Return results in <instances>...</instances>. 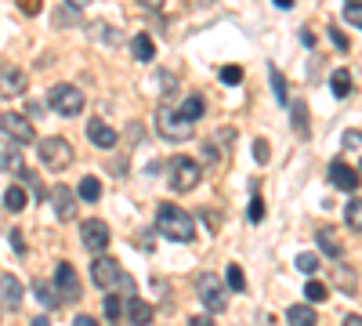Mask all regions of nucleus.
Masks as SVG:
<instances>
[{
  "label": "nucleus",
  "mask_w": 362,
  "mask_h": 326,
  "mask_svg": "<svg viewBox=\"0 0 362 326\" xmlns=\"http://www.w3.org/2000/svg\"><path fill=\"white\" fill-rule=\"evenodd\" d=\"M156 228H160V236H167L170 243H192L196 239V221L178 203H160V210H156Z\"/></svg>",
  "instance_id": "1"
},
{
  "label": "nucleus",
  "mask_w": 362,
  "mask_h": 326,
  "mask_svg": "<svg viewBox=\"0 0 362 326\" xmlns=\"http://www.w3.org/2000/svg\"><path fill=\"white\" fill-rule=\"evenodd\" d=\"M91 280L98 283L102 290H123L131 298L134 293V280L127 272H123V265L116 257H105V254H94V261H91Z\"/></svg>",
  "instance_id": "2"
},
{
  "label": "nucleus",
  "mask_w": 362,
  "mask_h": 326,
  "mask_svg": "<svg viewBox=\"0 0 362 326\" xmlns=\"http://www.w3.org/2000/svg\"><path fill=\"white\" fill-rule=\"evenodd\" d=\"M73 141H66V138H58V135H51V138H44L40 145H37V160H40V167H47V171H66L69 163H73Z\"/></svg>",
  "instance_id": "3"
},
{
  "label": "nucleus",
  "mask_w": 362,
  "mask_h": 326,
  "mask_svg": "<svg viewBox=\"0 0 362 326\" xmlns=\"http://www.w3.org/2000/svg\"><path fill=\"white\" fill-rule=\"evenodd\" d=\"M47 105H51L58 117L73 120V117H80V112H84V91L73 87V84H55L51 91H47Z\"/></svg>",
  "instance_id": "4"
},
{
  "label": "nucleus",
  "mask_w": 362,
  "mask_h": 326,
  "mask_svg": "<svg viewBox=\"0 0 362 326\" xmlns=\"http://www.w3.org/2000/svg\"><path fill=\"white\" fill-rule=\"evenodd\" d=\"M196 293H199V301L207 304V312H225L228 308V283L217 280V272H199Z\"/></svg>",
  "instance_id": "5"
},
{
  "label": "nucleus",
  "mask_w": 362,
  "mask_h": 326,
  "mask_svg": "<svg viewBox=\"0 0 362 326\" xmlns=\"http://www.w3.org/2000/svg\"><path fill=\"white\" fill-rule=\"evenodd\" d=\"M199 178H203V167L196 160L174 156V163H170V189H174V192H192L199 185Z\"/></svg>",
  "instance_id": "6"
},
{
  "label": "nucleus",
  "mask_w": 362,
  "mask_h": 326,
  "mask_svg": "<svg viewBox=\"0 0 362 326\" xmlns=\"http://www.w3.org/2000/svg\"><path fill=\"white\" fill-rule=\"evenodd\" d=\"M109 239H113V232H109V225H105L102 218H87V221L80 225V243H84V250L105 254Z\"/></svg>",
  "instance_id": "7"
},
{
  "label": "nucleus",
  "mask_w": 362,
  "mask_h": 326,
  "mask_svg": "<svg viewBox=\"0 0 362 326\" xmlns=\"http://www.w3.org/2000/svg\"><path fill=\"white\" fill-rule=\"evenodd\" d=\"M0 130L19 145L37 141V130H33V123H29V117H22V112H4V117H0Z\"/></svg>",
  "instance_id": "8"
},
{
  "label": "nucleus",
  "mask_w": 362,
  "mask_h": 326,
  "mask_svg": "<svg viewBox=\"0 0 362 326\" xmlns=\"http://www.w3.org/2000/svg\"><path fill=\"white\" fill-rule=\"evenodd\" d=\"M156 127H160V135L167 141H185L188 135H192V123L181 120L178 112H170V109H160L156 112Z\"/></svg>",
  "instance_id": "9"
},
{
  "label": "nucleus",
  "mask_w": 362,
  "mask_h": 326,
  "mask_svg": "<svg viewBox=\"0 0 362 326\" xmlns=\"http://www.w3.org/2000/svg\"><path fill=\"white\" fill-rule=\"evenodd\" d=\"M55 286H58V298L62 301H80V280H76V268L69 261H62L55 268Z\"/></svg>",
  "instance_id": "10"
},
{
  "label": "nucleus",
  "mask_w": 362,
  "mask_h": 326,
  "mask_svg": "<svg viewBox=\"0 0 362 326\" xmlns=\"http://www.w3.org/2000/svg\"><path fill=\"white\" fill-rule=\"evenodd\" d=\"M47 200H51L58 221H73V214H76V200H73V189H69V185H55L51 192H47Z\"/></svg>",
  "instance_id": "11"
},
{
  "label": "nucleus",
  "mask_w": 362,
  "mask_h": 326,
  "mask_svg": "<svg viewBox=\"0 0 362 326\" xmlns=\"http://www.w3.org/2000/svg\"><path fill=\"white\" fill-rule=\"evenodd\" d=\"M329 185L341 189V192H355L359 189V171L348 167L344 160H334L329 163Z\"/></svg>",
  "instance_id": "12"
},
{
  "label": "nucleus",
  "mask_w": 362,
  "mask_h": 326,
  "mask_svg": "<svg viewBox=\"0 0 362 326\" xmlns=\"http://www.w3.org/2000/svg\"><path fill=\"white\" fill-rule=\"evenodd\" d=\"M26 94V73L8 65V69H0V98H19Z\"/></svg>",
  "instance_id": "13"
},
{
  "label": "nucleus",
  "mask_w": 362,
  "mask_h": 326,
  "mask_svg": "<svg viewBox=\"0 0 362 326\" xmlns=\"http://www.w3.org/2000/svg\"><path fill=\"white\" fill-rule=\"evenodd\" d=\"M87 138H91V145H98V149H113V145L120 141L116 127H109L105 120H91L87 123Z\"/></svg>",
  "instance_id": "14"
},
{
  "label": "nucleus",
  "mask_w": 362,
  "mask_h": 326,
  "mask_svg": "<svg viewBox=\"0 0 362 326\" xmlns=\"http://www.w3.org/2000/svg\"><path fill=\"white\" fill-rule=\"evenodd\" d=\"M0 171H8V174H19V171H22V153H19V141L0 138Z\"/></svg>",
  "instance_id": "15"
},
{
  "label": "nucleus",
  "mask_w": 362,
  "mask_h": 326,
  "mask_svg": "<svg viewBox=\"0 0 362 326\" xmlns=\"http://www.w3.org/2000/svg\"><path fill=\"white\" fill-rule=\"evenodd\" d=\"M123 312H127V323L131 326H149L152 323V304L149 301H141V298H127V304H123Z\"/></svg>",
  "instance_id": "16"
},
{
  "label": "nucleus",
  "mask_w": 362,
  "mask_h": 326,
  "mask_svg": "<svg viewBox=\"0 0 362 326\" xmlns=\"http://www.w3.org/2000/svg\"><path fill=\"white\" fill-rule=\"evenodd\" d=\"M0 304L11 308V312L22 304V283L15 275H0Z\"/></svg>",
  "instance_id": "17"
},
{
  "label": "nucleus",
  "mask_w": 362,
  "mask_h": 326,
  "mask_svg": "<svg viewBox=\"0 0 362 326\" xmlns=\"http://www.w3.org/2000/svg\"><path fill=\"white\" fill-rule=\"evenodd\" d=\"M316 243H319V250H323L326 257H334V261L344 254V243H341V236L334 232V228H326V225H323L319 232H316Z\"/></svg>",
  "instance_id": "18"
},
{
  "label": "nucleus",
  "mask_w": 362,
  "mask_h": 326,
  "mask_svg": "<svg viewBox=\"0 0 362 326\" xmlns=\"http://www.w3.org/2000/svg\"><path fill=\"white\" fill-rule=\"evenodd\" d=\"M334 286H341L344 293H355V290H359L355 268H352V265H344L341 257H337V265H334Z\"/></svg>",
  "instance_id": "19"
},
{
  "label": "nucleus",
  "mask_w": 362,
  "mask_h": 326,
  "mask_svg": "<svg viewBox=\"0 0 362 326\" xmlns=\"http://www.w3.org/2000/svg\"><path fill=\"white\" fill-rule=\"evenodd\" d=\"M131 55L138 62H152L156 58V44H152L149 33H138V37H131Z\"/></svg>",
  "instance_id": "20"
},
{
  "label": "nucleus",
  "mask_w": 362,
  "mask_h": 326,
  "mask_svg": "<svg viewBox=\"0 0 362 326\" xmlns=\"http://www.w3.org/2000/svg\"><path fill=\"white\" fill-rule=\"evenodd\" d=\"M287 323L290 326H319V316H316V308H311V304H293L287 312Z\"/></svg>",
  "instance_id": "21"
},
{
  "label": "nucleus",
  "mask_w": 362,
  "mask_h": 326,
  "mask_svg": "<svg viewBox=\"0 0 362 326\" xmlns=\"http://www.w3.org/2000/svg\"><path fill=\"white\" fill-rule=\"evenodd\" d=\"M203 109H207V105H203V98H199V94H188L185 102L178 105V117L188 120V123H196V120L203 117Z\"/></svg>",
  "instance_id": "22"
},
{
  "label": "nucleus",
  "mask_w": 362,
  "mask_h": 326,
  "mask_svg": "<svg viewBox=\"0 0 362 326\" xmlns=\"http://www.w3.org/2000/svg\"><path fill=\"white\" fill-rule=\"evenodd\" d=\"M76 196H80L84 203H98V200H102V182H98L94 174H87L84 182L76 185Z\"/></svg>",
  "instance_id": "23"
},
{
  "label": "nucleus",
  "mask_w": 362,
  "mask_h": 326,
  "mask_svg": "<svg viewBox=\"0 0 362 326\" xmlns=\"http://www.w3.org/2000/svg\"><path fill=\"white\" fill-rule=\"evenodd\" d=\"M269 84H272V91H275V102L279 105H290V94H287V76H282L275 65H269Z\"/></svg>",
  "instance_id": "24"
},
{
  "label": "nucleus",
  "mask_w": 362,
  "mask_h": 326,
  "mask_svg": "<svg viewBox=\"0 0 362 326\" xmlns=\"http://www.w3.org/2000/svg\"><path fill=\"white\" fill-rule=\"evenodd\" d=\"M329 87H334L337 98H348L352 94V73L348 69H334V76H329Z\"/></svg>",
  "instance_id": "25"
},
{
  "label": "nucleus",
  "mask_w": 362,
  "mask_h": 326,
  "mask_svg": "<svg viewBox=\"0 0 362 326\" xmlns=\"http://www.w3.org/2000/svg\"><path fill=\"white\" fill-rule=\"evenodd\" d=\"M290 120H293L297 135L308 138V109H305V102H290Z\"/></svg>",
  "instance_id": "26"
},
{
  "label": "nucleus",
  "mask_w": 362,
  "mask_h": 326,
  "mask_svg": "<svg viewBox=\"0 0 362 326\" xmlns=\"http://www.w3.org/2000/svg\"><path fill=\"white\" fill-rule=\"evenodd\" d=\"M4 207L11 210V214H19V210L26 207V185H8V192H4Z\"/></svg>",
  "instance_id": "27"
},
{
  "label": "nucleus",
  "mask_w": 362,
  "mask_h": 326,
  "mask_svg": "<svg viewBox=\"0 0 362 326\" xmlns=\"http://www.w3.org/2000/svg\"><path fill=\"white\" fill-rule=\"evenodd\" d=\"M33 293L40 298V304H44V308H58V304H62V298H58V293H55L51 286H47L44 280H37V283H33Z\"/></svg>",
  "instance_id": "28"
},
{
  "label": "nucleus",
  "mask_w": 362,
  "mask_h": 326,
  "mask_svg": "<svg viewBox=\"0 0 362 326\" xmlns=\"http://www.w3.org/2000/svg\"><path fill=\"white\" fill-rule=\"evenodd\" d=\"M344 221H348L352 232H362V200H352L344 207Z\"/></svg>",
  "instance_id": "29"
},
{
  "label": "nucleus",
  "mask_w": 362,
  "mask_h": 326,
  "mask_svg": "<svg viewBox=\"0 0 362 326\" xmlns=\"http://www.w3.org/2000/svg\"><path fill=\"white\" fill-rule=\"evenodd\" d=\"M225 283H228V290L243 293V290H246V275H243V268H239V265H228V268H225Z\"/></svg>",
  "instance_id": "30"
},
{
  "label": "nucleus",
  "mask_w": 362,
  "mask_h": 326,
  "mask_svg": "<svg viewBox=\"0 0 362 326\" xmlns=\"http://www.w3.org/2000/svg\"><path fill=\"white\" fill-rule=\"evenodd\" d=\"M123 304H127V298H120V293H113L109 290V298H105V319H120L123 316Z\"/></svg>",
  "instance_id": "31"
},
{
  "label": "nucleus",
  "mask_w": 362,
  "mask_h": 326,
  "mask_svg": "<svg viewBox=\"0 0 362 326\" xmlns=\"http://www.w3.org/2000/svg\"><path fill=\"white\" fill-rule=\"evenodd\" d=\"M344 22L362 29V0H348V4H344Z\"/></svg>",
  "instance_id": "32"
},
{
  "label": "nucleus",
  "mask_w": 362,
  "mask_h": 326,
  "mask_svg": "<svg viewBox=\"0 0 362 326\" xmlns=\"http://www.w3.org/2000/svg\"><path fill=\"white\" fill-rule=\"evenodd\" d=\"M326 283H319V280H308V286H305V298L308 301H326Z\"/></svg>",
  "instance_id": "33"
},
{
  "label": "nucleus",
  "mask_w": 362,
  "mask_h": 326,
  "mask_svg": "<svg viewBox=\"0 0 362 326\" xmlns=\"http://www.w3.org/2000/svg\"><path fill=\"white\" fill-rule=\"evenodd\" d=\"M91 37H98V40H105V44H120L123 37L116 29H109V26H91Z\"/></svg>",
  "instance_id": "34"
},
{
  "label": "nucleus",
  "mask_w": 362,
  "mask_h": 326,
  "mask_svg": "<svg viewBox=\"0 0 362 326\" xmlns=\"http://www.w3.org/2000/svg\"><path fill=\"white\" fill-rule=\"evenodd\" d=\"M250 221H254V225H261L264 221V200H261V196L254 192V200H250V214H246Z\"/></svg>",
  "instance_id": "35"
},
{
  "label": "nucleus",
  "mask_w": 362,
  "mask_h": 326,
  "mask_svg": "<svg viewBox=\"0 0 362 326\" xmlns=\"http://www.w3.org/2000/svg\"><path fill=\"white\" fill-rule=\"evenodd\" d=\"M15 8L33 19V15H40V11H44V0H15Z\"/></svg>",
  "instance_id": "36"
},
{
  "label": "nucleus",
  "mask_w": 362,
  "mask_h": 326,
  "mask_svg": "<svg viewBox=\"0 0 362 326\" xmlns=\"http://www.w3.org/2000/svg\"><path fill=\"white\" fill-rule=\"evenodd\" d=\"M19 174H22V182H26L29 189H33V196H37V200H44V196H47V192H44V185L37 182V174H33V171H26V167H22Z\"/></svg>",
  "instance_id": "37"
},
{
  "label": "nucleus",
  "mask_w": 362,
  "mask_h": 326,
  "mask_svg": "<svg viewBox=\"0 0 362 326\" xmlns=\"http://www.w3.org/2000/svg\"><path fill=\"white\" fill-rule=\"evenodd\" d=\"M221 80H225L228 87H235L243 80V69H239V65H221Z\"/></svg>",
  "instance_id": "38"
},
{
  "label": "nucleus",
  "mask_w": 362,
  "mask_h": 326,
  "mask_svg": "<svg viewBox=\"0 0 362 326\" xmlns=\"http://www.w3.org/2000/svg\"><path fill=\"white\" fill-rule=\"evenodd\" d=\"M297 268H301L305 275H311V272L319 268V257L316 254H301V257H297Z\"/></svg>",
  "instance_id": "39"
},
{
  "label": "nucleus",
  "mask_w": 362,
  "mask_h": 326,
  "mask_svg": "<svg viewBox=\"0 0 362 326\" xmlns=\"http://www.w3.org/2000/svg\"><path fill=\"white\" fill-rule=\"evenodd\" d=\"M329 40H334V47H337V51H348V47H352V40L344 37L341 29H334V26H329Z\"/></svg>",
  "instance_id": "40"
},
{
  "label": "nucleus",
  "mask_w": 362,
  "mask_h": 326,
  "mask_svg": "<svg viewBox=\"0 0 362 326\" xmlns=\"http://www.w3.org/2000/svg\"><path fill=\"white\" fill-rule=\"evenodd\" d=\"M269 156H272L269 141H264V138H257V141H254V160H257V163H269Z\"/></svg>",
  "instance_id": "41"
},
{
  "label": "nucleus",
  "mask_w": 362,
  "mask_h": 326,
  "mask_svg": "<svg viewBox=\"0 0 362 326\" xmlns=\"http://www.w3.org/2000/svg\"><path fill=\"white\" fill-rule=\"evenodd\" d=\"M11 250H15V254H26V243H22V232H11Z\"/></svg>",
  "instance_id": "42"
},
{
  "label": "nucleus",
  "mask_w": 362,
  "mask_h": 326,
  "mask_svg": "<svg viewBox=\"0 0 362 326\" xmlns=\"http://www.w3.org/2000/svg\"><path fill=\"white\" fill-rule=\"evenodd\" d=\"M199 214H203V221H207V225L214 228V232H217V225H221V221H217V214H214V210H199Z\"/></svg>",
  "instance_id": "43"
},
{
  "label": "nucleus",
  "mask_w": 362,
  "mask_h": 326,
  "mask_svg": "<svg viewBox=\"0 0 362 326\" xmlns=\"http://www.w3.org/2000/svg\"><path fill=\"white\" fill-rule=\"evenodd\" d=\"M188 326H214V319L210 316H192V319H188Z\"/></svg>",
  "instance_id": "44"
},
{
  "label": "nucleus",
  "mask_w": 362,
  "mask_h": 326,
  "mask_svg": "<svg viewBox=\"0 0 362 326\" xmlns=\"http://www.w3.org/2000/svg\"><path fill=\"white\" fill-rule=\"evenodd\" d=\"M73 326H98V319H94V316H76Z\"/></svg>",
  "instance_id": "45"
},
{
  "label": "nucleus",
  "mask_w": 362,
  "mask_h": 326,
  "mask_svg": "<svg viewBox=\"0 0 362 326\" xmlns=\"http://www.w3.org/2000/svg\"><path fill=\"white\" fill-rule=\"evenodd\" d=\"M138 4H141V8H149V11H160L167 0H138Z\"/></svg>",
  "instance_id": "46"
},
{
  "label": "nucleus",
  "mask_w": 362,
  "mask_h": 326,
  "mask_svg": "<svg viewBox=\"0 0 362 326\" xmlns=\"http://www.w3.org/2000/svg\"><path fill=\"white\" fill-rule=\"evenodd\" d=\"M344 141H348V145H359L362 135H359V130H348V135H344Z\"/></svg>",
  "instance_id": "47"
},
{
  "label": "nucleus",
  "mask_w": 362,
  "mask_h": 326,
  "mask_svg": "<svg viewBox=\"0 0 362 326\" xmlns=\"http://www.w3.org/2000/svg\"><path fill=\"white\" fill-rule=\"evenodd\" d=\"M344 326H362V316H344Z\"/></svg>",
  "instance_id": "48"
},
{
  "label": "nucleus",
  "mask_w": 362,
  "mask_h": 326,
  "mask_svg": "<svg viewBox=\"0 0 362 326\" xmlns=\"http://www.w3.org/2000/svg\"><path fill=\"white\" fill-rule=\"evenodd\" d=\"M29 326H51V323H47V316H37V319L29 323Z\"/></svg>",
  "instance_id": "49"
},
{
  "label": "nucleus",
  "mask_w": 362,
  "mask_h": 326,
  "mask_svg": "<svg viewBox=\"0 0 362 326\" xmlns=\"http://www.w3.org/2000/svg\"><path fill=\"white\" fill-rule=\"evenodd\" d=\"M66 4H73V8H87L91 0H66Z\"/></svg>",
  "instance_id": "50"
},
{
  "label": "nucleus",
  "mask_w": 362,
  "mask_h": 326,
  "mask_svg": "<svg viewBox=\"0 0 362 326\" xmlns=\"http://www.w3.org/2000/svg\"><path fill=\"white\" fill-rule=\"evenodd\" d=\"M275 4H279V8H293V0H275Z\"/></svg>",
  "instance_id": "51"
}]
</instances>
